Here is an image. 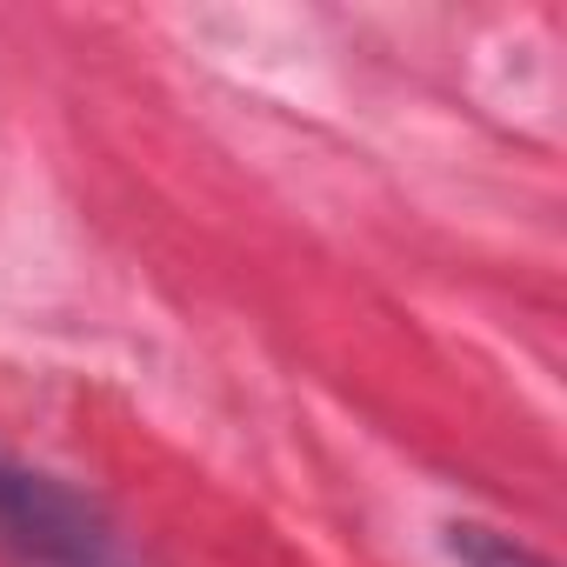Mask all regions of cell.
Masks as SVG:
<instances>
[{
	"label": "cell",
	"instance_id": "1",
	"mask_svg": "<svg viewBox=\"0 0 567 567\" xmlns=\"http://www.w3.org/2000/svg\"><path fill=\"white\" fill-rule=\"evenodd\" d=\"M0 547L21 567H141L94 494L14 454H0Z\"/></svg>",
	"mask_w": 567,
	"mask_h": 567
},
{
	"label": "cell",
	"instance_id": "2",
	"mask_svg": "<svg viewBox=\"0 0 567 567\" xmlns=\"http://www.w3.org/2000/svg\"><path fill=\"white\" fill-rule=\"evenodd\" d=\"M447 554H454V567H554L547 554H534L527 540H514V534H501L487 520H454Z\"/></svg>",
	"mask_w": 567,
	"mask_h": 567
}]
</instances>
